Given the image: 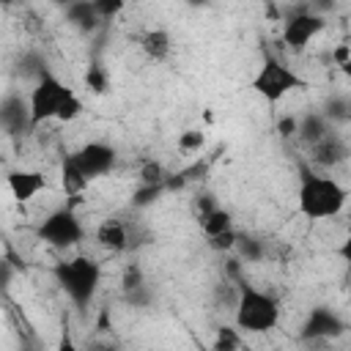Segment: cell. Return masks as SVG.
I'll use <instances>...</instances> for the list:
<instances>
[{
	"mask_svg": "<svg viewBox=\"0 0 351 351\" xmlns=\"http://www.w3.org/2000/svg\"><path fill=\"white\" fill-rule=\"evenodd\" d=\"M346 200H348V189L324 173H304L299 181V189H296L299 211L315 222L337 217L343 211Z\"/></svg>",
	"mask_w": 351,
	"mask_h": 351,
	"instance_id": "6da1fadb",
	"label": "cell"
},
{
	"mask_svg": "<svg viewBox=\"0 0 351 351\" xmlns=\"http://www.w3.org/2000/svg\"><path fill=\"white\" fill-rule=\"evenodd\" d=\"M280 324V304L271 293L239 280V302L233 310V326L244 335H263Z\"/></svg>",
	"mask_w": 351,
	"mask_h": 351,
	"instance_id": "7a4b0ae2",
	"label": "cell"
},
{
	"mask_svg": "<svg viewBox=\"0 0 351 351\" xmlns=\"http://www.w3.org/2000/svg\"><path fill=\"white\" fill-rule=\"evenodd\" d=\"M52 274L58 280V285L66 291V296L82 310L93 302L99 282H101V266L99 261L88 258V255H77L71 261H60L52 266Z\"/></svg>",
	"mask_w": 351,
	"mask_h": 351,
	"instance_id": "3957f363",
	"label": "cell"
},
{
	"mask_svg": "<svg viewBox=\"0 0 351 351\" xmlns=\"http://www.w3.org/2000/svg\"><path fill=\"white\" fill-rule=\"evenodd\" d=\"M71 93H74V90H71L60 77H55L49 69H41L38 77H36V85L30 88V96H27L30 129L41 126L44 121H55L60 104H63Z\"/></svg>",
	"mask_w": 351,
	"mask_h": 351,
	"instance_id": "277c9868",
	"label": "cell"
},
{
	"mask_svg": "<svg viewBox=\"0 0 351 351\" xmlns=\"http://www.w3.org/2000/svg\"><path fill=\"white\" fill-rule=\"evenodd\" d=\"M299 88H307V82L291 66H285L277 55H266L261 69L252 77V90L269 104H277L280 99H285L291 90H299Z\"/></svg>",
	"mask_w": 351,
	"mask_h": 351,
	"instance_id": "5b68a950",
	"label": "cell"
},
{
	"mask_svg": "<svg viewBox=\"0 0 351 351\" xmlns=\"http://www.w3.org/2000/svg\"><path fill=\"white\" fill-rule=\"evenodd\" d=\"M36 233H38V239H41L44 244H49V247H55V250H69V247H77V244L82 241L85 228H82L80 217L74 214V208L66 203V206L49 211V214L41 219V225L36 228Z\"/></svg>",
	"mask_w": 351,
	"mask_h": 351,
	"instance_id": "8992f818",
	"label": "cell"
},
{
	"mask_svg": "<svg viewBox=\"0 0 351 351\" xmlns=\"http://www.w3.org/2000/svg\"><path fill=\"white\" fill-rule=\"evenodd\" d=\"M324 27H326V16H324V14H315V11H310V8L304 5L302 11H296V14H291V16L285 19L282 44H285L288 49H293V52H302Z\"/></svg>",
	"mask_w": 351,
	"mask_h": 351,
	"instance_id": "52a82bcc",
	"label": "cell"
},
{
	"mask_svg": "<svg viewBox=\"0 0 351 351\" xmlns=\"http://www.w3.org/2000/svg\"><path fill=\"white\" fill-rule=\"evenodd\" d=\"M71 156H74L77 167L85 173L88 181H93V178H99V176H104V173H110L115 167V148L110 143H101V140L85 143Z\"/></svg>",
	"mask_w": 351,
	"mask_h": 351,
	"instance_id": "ba28073f",
	"label": "cell"
},
{
	"mask_svg": "<svg viewBox=\"0 0 351 351\" xmlns=\"http://www.w3.org/2000/svg\"><path fill=\"white\" fill-rule=\"evenodd\" d=\"M343 329H346V324H343V318L335 310H329V307H313L310 315H307V321L302 324V337L304 340H326V337L343 335Z\"/></svg>",
	"mask_w": 351,
	"mask_h": 351,
	"instance_id": "9c48e42d",
	"label": "cell"
},
{
	"mask_svg": "<svg viewBox=\"0 0 351 351\" xmlns=\"http://www.w3.org/2000/svg\"><path fill=\"white\" fill-rule=\"evenodd\" d=\"M5 184H8V192L16 203H30L38 192L47 189V176L41 170H25V167H16V170H8L5 176Z\"/></svg>",
	"mask_w": 351,
	"mask_h": 351,
	"instance_id": "30bf717a",
	"label": "cell"
},
{
	"mask_svg": "<svg viewBox=\"0 0 351 351\" xmlns=\"http://www.w3.org/2000/svg\"><path fill=\"white\" fill-rule=\"evenodd\" d=\"M0 129H5V134H22V132H33L30 129V110L27 101L19 96H8L0 104Z\"/></svg>",
	"mask_w": 351,
	"mask_h": 351,
	"instance_id": "8fae6325",
	"label": "cell"
},
{
	"mask_svg": "<svg viewBox=\"0 0 351 351\" xmlns=\"http://www.w3.org/2000/svg\"><path fill=\"white\" fill-rule=\"evenodd\" d=\"M96 241L110 252H123L129 250V225L118 217H107L96 228Z\"/></svg>",
	"mask_w": 351,
	"mask_h": 351,
	"instance_id": "7c38bea8",
	"label": "cell"
},
{
	"mask_svg": "<svg viewBox=\"0 0 351 351\" xmlns=\"http://www.w3.org/2000/svg\"><path fill=\"white\" fill-rule=\"evenodd\" d=\"M346 156H348L346 140L337 137V134H332V132H326L321 140L313 143V159H315L318 165H324V167H335V165L343 162Z\"/></svg>",
	"mask_w": 351,
	"mask_h": 351,
	"instance_id": "4fadbf2b",
	"label": "cell"
},
{
	"mask_svg": "<svg viewBox=\"0 0 351 351\" xmlns=\"http://www.w3.org/2000/svg\"><path fill=\"white\" fill-rule=\"evenodd\" d=\"M140 49L148 60L154 63H165L170 58V49H173V38L165 27H154V30H145L143 38H140Z\"/></svg>",
	"mask_w": 351,
	"mask_h": 351,
	"instance_id": "5bb4252c",
	"label": "cell"
},
{
	"mask_svg": "<svg viewBox=\"0 0 351 351\" xmlns=\"http://www.w3.org/2000/svg\"><path fill=\"white\" fill-rule=\"evenodd\" d=\"M63 8H66V19H69L77 30H82V33H90V30L96 27V22H99V16H96L90 0H69Z\"/></svg>",
	"mask_w": 351,
	"mask_h": 351,
	"instance_id": "9a60e30c",
	"label": "cell"
},
{
	"mask_svg": "<svg viewBox=\"0 0 351 351\" xmlns=\"http://www.w3.org/2000/svg\"><path fill=\"white\" fill-rule=\"evenodd\" d=\"M88 184H90V181H88L85 173L77 167L74 156L69 154V156L63 159V165H60V186H63V192H66L69 197H80Z\"/></svg>",
	"mask_w": 351,
	"mask_h": 351,
	"instance_id": "2e32d148",
	"label": "cell"
},
{
	"mask_svg": "<svg viewBox=\"0 0 351 351\" xmlns=\"http://www.w3.org/2000/svg\"><path fill=\"white\" fill-rule=\"evenodd\" d=\"M200 228H203V233H206V239H208V236H217V233L233 228V217H230L228 208H222V206L214 203L211 208L200 211Z\"/></svg>",
	"mask_w": 351,
	"mask_h": 351,
	"instance_id": "e0dca14e",
	"label": "cell"
},
{
	"mask_svg": "<svg viewBox=\"0 0 351 351\" xmlns=\"http://www.w3.org/2000/svg\"><path fill=\"white\" fill-rule=\"evenodd\" d=\"M326 132H329V129H326V115L310 112V115H304L302 121H296V134H299L307 145H313L315 140H321Z\"/></svg>",
	"mask_w": 351,
	"mask_h": 351,
	"instance_id": "ac0fdd59",
	"label": "cell"
},
{
	"mask_svg": "<svg viewBox=\"0 0 351 351\" xmlns=\"http://www.w3.org/2000/svg\"><path fill=\"white\" fill-rule=\"evenodd\" d=\"M241 346H244V340H241V332H239L236 326H222V329L217 332L214 343H211L214 351H236V348H241Z\"/></svg>",
	"mask_w": 351,
	"mask_h": 351,
	"instance_id": "d6986e66",
	"label": "cell"
},
{
	"mask_svg": "<svg viewBox=\"0 0 351 351\" xmlns=\"http://www.w3.org/2000/svg\"><path fill=\"white\" fill-rule=\"evenodd\" d=\"M162 192H165V184H140L134 197H132V206L134 208H148V206H154L159 200Z\"/></svg>",
	"mask_w": 351,
	"mask_h": 351,
	"instance_id": "ffe728a7",
	"label": "cell"
},
{
	"mask_svg": "<svg viewBox=\"0 0 351 351\" xmlns=\"http://www.w3.org/2000/svg\"><path fill=\"white\" fill-rule=\"evenodd\" d=\"M233 250H239L244 261H261V258H263V241H258V239H252V236H244V233H239Z\"/></svg>",
	"mask_w": 351,
	"mask_h": 351,
	"instance_id": "44dd1931",
	"label": "cell"
},
{
	"mask_svg": "<svg viewBox=\"0 0 351 351\" xmlns=\"http://www.w3.org/2000/svg\"><path fill=\"white\" fill-rule=\"evenodd\" d=\"M80 115H82V101H80V96H77V93H71V96L60 104V110H58L55 121L69 123V121H74V118H80Z\"/></svg>",
	"mask_w": 351,
	"mask_h": 351,
	"instance_id": "7402d4cb",
	"label": "cell"
},
{
	"mask_svg": "<svg viewBox=\"0 0 351 351\" xmlns=\"http://www.w3.org/2000/svg\"><path fill=\"white\" fill-rule=\"evenodd\" d=\"M206 145V134L197 132V129H184L178 134V148L181 151H200Z\"/></svg>",
	"mask_w": 351,
	"mask_h": 351,
	"instance_id": "603a6c76",
	"label": "cell"
},
{
	"mask_svg": "<svg viewBox=\"0 0 351 351\" xmlns=\"http://www.w3.org/2000/svg\"><path fill=\"white\" fill-rule=\"evenodd\" d=\"M165 176L167 173L156 159H151V162H145L140 167V184H165Z\"/></svg>",
	"mask_w": 351,
	"mask_h": 351,
	"instance_id": "cb8c5ba5",
	"label": "cell"
},
{
	"mask_svg": "<svg viewBox=\"0 0 351 351\" xmlns=\"http://www.w3.org/2000/svg\"><path fill=\"white\" fill-rule=\"evenodd\" d=\"M236 239H239V233L233 228H228V230H222L217 236H208V247L217 250V252H230L236 247Z\"/></svg>",
	"mask_w": 351,
	"mask_h": 351,
	"instance_id": "d4e9b609",
	"label": "cell"
},
{
	"mask_svg": "<svg viewBox=\"0 0 351 351\" xmlns=\"http://www.w3.org/2000/svg\"><path fill=\"white\" fill-rule=\"evenodd\" d=\"M90 3H93V11H96L99 19H112L123 11L126 0H90Z\"/></svg>",
	"mask_w": 351,
	"mask_h": 351,
	"instance_id": "484cf974",
	"label": "cell"
},
{
	"mask_svg": "<svg viewBox=\"0 0 351 351\" xmlns=\"http://www.w3.org/2000/svg\"><path fill=\"white\" fill-rule=\"evenodd\" d=\"M123 299H126L129 304H134V307H148L154 296H151L148 285L143 282V285H137V288H129V291H123Z\"/></svg>",
	"mask_w": 351,
	"mask_h": 351,
	"instance_id": "4316f807",
	"label": "cell"
},
{
	"mask_svg": "<svg viewBox=\"0 0 351 351\" xmlns=\"http://www.w3.org/2000/svg\"><path fill=\"white\" fill-rule=\"evenodd\" d=\"M145 282V277H143V269L137 266V263H129L126 269H123V277H121V288L123 291H129V288H137V285H143Z\"/></svg>",
	"mask_w": 351,
	"mask_h": 351,
	"instance_id": "83f0119b",
	"label": "cell"
},
{
	"mask_svg": "<svg viewBox=\"0 0 351 351\" xmlns=\"http://www.w3.org/2000/svg\"><path fill=\"white\" fill-rule=\"evenodd\" d=\"M85 85H88L93 93H101V90L107 88V77H104V71H101L99 66H90V69L85 71Z\"/></svg>",
	"mask_w": 351,
	"mask_h": 351,
	"instance_id": "f1b7e54d",
	"label": "cell"
},
{
	"mask_svg": "<svg viewBox=\"0 0 351 351\" xmlns=\"http://www.w3.org/2000/svg\"><path fill=\"white\" fill-rule=\"evenodd\" d=\"M332 58H335V63L340 69H348V63H351V47L348 44H337L335 52H332Z\"/></svg>",
	"mask_w": 351,
	"mask_h": 351,
	"instance_id": "f546056e",
	"label": "cell"
},
{
	"mask_svg": "<svg viewBox=\"0 0 351 351\" xmlns=\"http://www.w3.org/2000/svg\"><path fill=\"white\" fill-rule=\"evenodd\" d=\"M277 132H280L282 137H291V134H296V118H293V115H285V118H280V121H277Z\"/></svg>",
	"mask_w": 351,
	"mask_h": 351,
	"instance_id": "4dcf8cb0",
	"label": "cell"
},
{
	"mask_svg": "<svg viewBox=\"0 0 351 351\" xmlns=\"http://www.w3.org/2000/svg\"><path fill=\"white\" fill-rule=\"evenodd\" d=\"M307 8L315 11V14H324V16H326V11L335 8V0H307Z\"/></svg>",
	"mask_w": 351,
	"mask_h": 351,
	"instance_id": "1f68e13d",
	"label": "cell"
},
{
	"mask_svg": "<svg viewBox=\"0 0 351 351\" xmlns=\"http://www.w3.org/2000/svg\"><path fill=\"white\" fill-rule=\"evenodd\" d=\"M326 115H332V118H340V121H346L348 118V112H346V101H332L329 104V110H326Z\"/></svg>",
	"mask_w": 351,
	"mask_h": 351,
	"instance_id": "d6a6232c",
	"label": "cell"
},
{
	"mask_svg": "<svg viewBox=\"0 0 351 351\" xmlns=\"http://www.w3.org/2000/svg\"><path fill=\"white\" fill-rule=\"evenodd\" d=\"M208 0H186V5H192V8H200V5H206Z\"/></svg>",
	"mask_w": 351,
	"mask_h": 351,
	"instance_id": "836d02e7",
	"label": "cell"
},
{
	"mask_svg": "<svg viewBox=\"0 0 351 351\" xmlns=\"http://www.w3.org/2000/svg\"><path fill=\"white\" fill-rule=\"evenodd\" d=\"M52 3H55V5H66L69 0H52Z\"/></svg>",
	"mask_w": 351,
	"mask_h": 351,
	"instance_id": "e575fe53",
	"label": "cell"
},
{
	"mask_svg": "<svg viewBox=\"0 0 351 351\" xmlns=\"http://www.w3.org/2000/svg\"><path fill=\"white\" fill-rule=\"evenodd\" d=\"M8 3H14V0H0V5H8Z\"/></svg>",
	"mask_w": 351,
	"mask_h": 351,
	"instance_id": "d590c367",
	"label": "cell"
}]
</instances>
